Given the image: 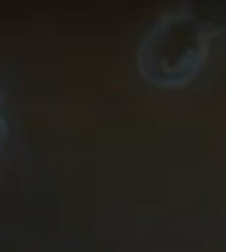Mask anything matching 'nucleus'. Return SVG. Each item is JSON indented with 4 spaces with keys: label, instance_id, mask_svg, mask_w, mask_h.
<instances>
[{
    "label": "nucleus",
    "instance_id": "nucleus-1",
    "mask_svg": "<svg viewBox=\"0 0 226 252\" xmlns=\"http://www.w3.org/2000/svg\"><path fill=\"white\" fill-rule=\"evenodd\" d=\"M211 35V28L191 14L160 20L141 49L142 70L154 82H185L203 63Z\"/></svg>",
    "mask_w": 226,
    "mask_h": 252
},
{
    "label": "nucleus",
    "instance_id": "nucleus-2",
    "mask_svg": "<svg viewBox=\"0 0 226 252\" xmlns=\"http://www.w3.org/2000/svg\"><path fill=\"white\" fill-rule=\"evenodd\" d=\"M2 133H4V124H2V118H0V141H2Z\"/></svg>",
    "mask_w": 226,
    "mask_h": 252
}]
</instances>
